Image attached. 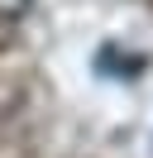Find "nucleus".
Here are the masks:
<instances>
[{
  "mask_svg": "<svg viewBox=\"0 0 153 158\" xmlns=\"http://www.w3.org/2000/svg\"><path fill=\"white\" fill-rule=\"evenodd\" d=\"M34 0H0V19H24Z\"/></svg>",
  "mask_w": 153,
  "mask_h": 158,
  "instance_id": "obj_1",
  "label": "nucleus"
}]
</instances>
